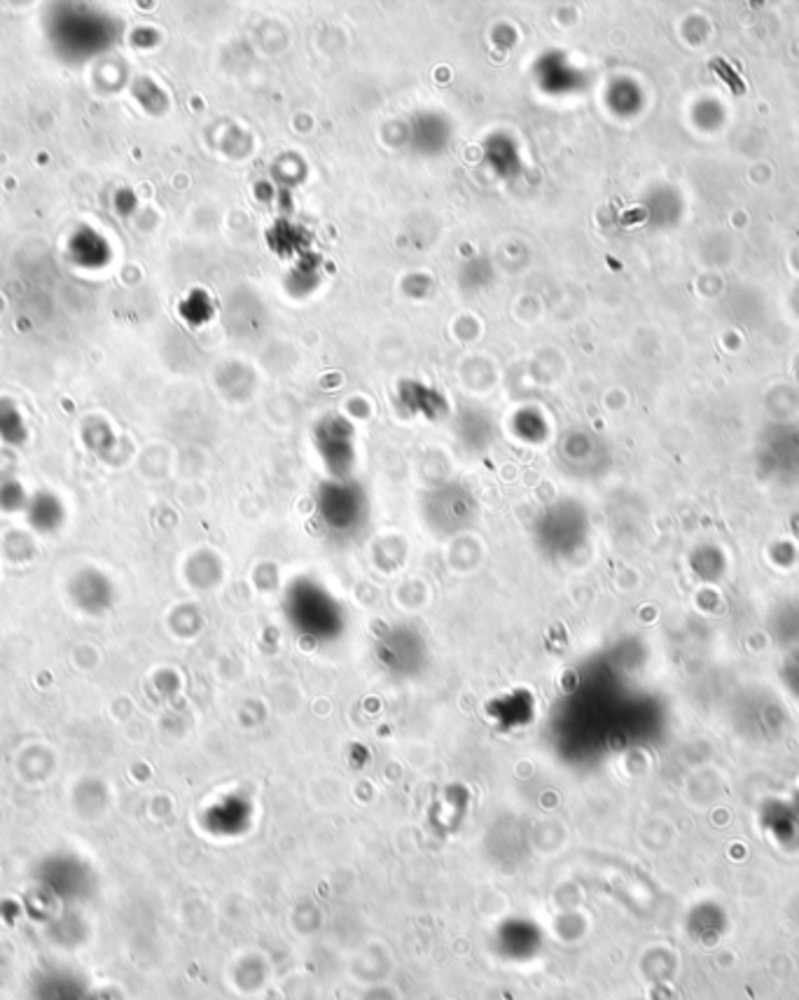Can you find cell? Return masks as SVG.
Instances as JSON below:
<instances>
[{
    "instance_id": "cell-1",
    "label": "cell",
    "mask_w": 799,
    "mask_h": 1000,
    "mask_svg": "<svg viewBox=\"0 0 799 1000\" xmlns=\"http://www.w3.org/2000/svg\"><path fill=\"white\" fill-rule=\"evenodd\" d=\"M106 578H101V573H82L75 578L73 592H75V603L82 610L92 615H101V610L108 606V585Z\"/></svg>"
},
{
    "instance_id": "cell-2",
    "label": "cell",
    "mask_w": 799,
    "mask_h": 1000,
    "mask_svg": "<svg viewBox=\"0 0 799 1000\" xmlns=\"http://www.w3.org/2000/svg\"><path fill=\"white\" fill-rule=\"evenodd\" d=\"M50 989L43 993V1000H82L78 989H75L73 982H59V979H52Z\"/></svg>"
}]
</instances>
